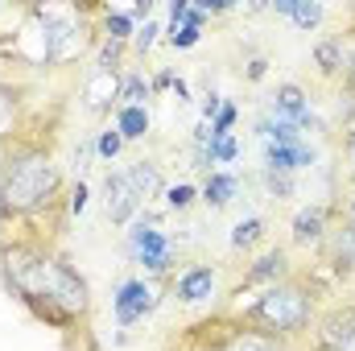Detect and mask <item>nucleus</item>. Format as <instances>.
<instances>
[{
  "mask_svg": "<svg viewBox=\"0 0 355 351\" xmlns=\"http://www.w3.org/2000/svg\"><path fill=\"white\" fill-rule=\"evenodd\" d=\"M0 273L12 298L50 327H75L87 314V281L42 244H0Z\"/></svg>",
  "mask_w": 355,
  "mask_h": 351,
  "instance_id": "1",
  "label": "nucleus"
},
{
  "mask_svg": "<svg viewBox=\"0 0 355 351\" xmlns=\"http://www.w3.org/2000/svg\"><path fill=\"white\" fill-rule=\"evenodd\" d=\"M58 186H62V174L46 149L12 153L0 166V211H4V219H12V215L29 219V215L46 211L54 203Z\"/></svg>",
  "mask_w": 355,
  "mask_h": 351,
  "instance_id": "2",
  "label": "nucleus"
},
{
  "mask_svg": "<svg viewBox=\"0 0 355 351\" xmlns=\"http://www.w3.org/2000/svg\"><path fill=\"white\" fill-rule=\"evenodd\" d=\"M310 314H314V302H310L306 285L302 281H277L244 310V327H257L272 339H285V335L306 331Z\"/></svg>",
  "mask_w": 355,
  "mask_h": 351,
  "instance_id": "3",
  "label": "nucleus"
},
{
  "mask_svg": "<svg viewBox=\"0 0 355 351\" xmlns=\"http://www.w3.org/2000/svg\"><path fill=\"white\" fill-rule=\"evenodd\" d=\"M33 17L46 25L54 62H75L87 50L91 33L83 25V8H75V4H33Z\"/></svg>",
  "mask_w": 355,
  "mask_h": 351,
  "instance_id": "4",
  "label": "nucleus"
},
{
  "mask_svg": "<svg viewBox=\"0 0 355 351\" xmlns=\"http://www.w3.org/2000/svg\"><path fill=\"white\" fill-rule=\"evenodd\" d=\"M124 248H128V261L141 264L149 277H166L170 273V261H174V240L145 215H137L128 223V236H124Z\"/></svg>",
  "mask_w": 355,
  "mask_h": 351,
  "instance_id": "5",
  "label": "nucleus"
},
{
  "mask_svg": "<svg viewBox=\"0 0 355 351\" xmlns=\"http://www.w3.org/2000/svg\"><path fill=\"white\" fill-rule=\"evenodd\" d=\"M0 54H8L17 67H29V71H42V67H50V62H54V58H50L46 25L33 17V8H25V12H21V21H17L12 37H8V42H0Z\"/></svg>",
  "mask_w": 355,
  "mask_h": 351,
  "instance_id": "6",
  "label": "nucleus"
},
{
  "mask_svg": "<svg viewBox=\"0 0 355 351\" xmlns=\"http://www.w3.org/2000/svg\"><path fill=\"white\" fill-rule=\"evenodd\" d=\"M153 310H157V285H153L149 277H124V281L116 285V293H112V314H116L120 327H132V323H141V318L153 314Z\"/></svg>",
  "mask_w": 355,
  "mask_h": 351,
  "instance_id": "7",
  "label": "nucleus"
},
{
  "mask_svg": "<svg viewBox=\"0 0 355 351\" xmlns=\"http://www.w3.org/2000/svg\"><path fill=\"white\" fill-rule=\"evenodd\" d=\"M141 207L145 203L137 198V190H132L124 170H107L103 174V211H107L112 223H132L141 215Z\"/></svg>",
  "mask_w": 355,
  "mask_h": 351,
  "instance_id": "8",
  "label": "nucleus"
},
{
  "mask_svg": "<svg viewBox=\"0 0 355 351\" xmlns=\"http://www.w3.org/2000/svg\"><path fill=\"white\" fill-rule=\"evenodd\" d=\"M268 112L272 116H281V120H289V124H297L302 132L310 128H318V116H314V108H310V99H306V91L297 87V83H281V87L268 95Z\"/></svg>",
  "mask_w": 355,
  "mask_h": 351,
  "instance_id": "9",
  "label": "nucleus"
},
{
  "mask_svg": "<svg viewBox=\"0 0 355 351\" xmlns=\"http://www.w3.org/2000/svg\"><path fill=\"white\" fill-rule=\"evenodd\" d=\"M327 219H331V207H322V203L302 207V211L293 215V223H289L293 244H302V248H322V244H327V236H331Z\"/></svg>",
  "mask_w": 355,
  "mask_h": 351,
  "instance_id": "10",
  "label": "nucleus"
},
{
  "mask_svg": "<svg viewBox=\"0 0 355 351\" xmlns=\"http://www.w3.org/2000/svg\"><path fill=\"white\" fill-rule=\"evenodd\" d=\"M314 339H318V351H352L355 348V306L327 314L318 323Z\"/></svg>",
  "mask_w": 355,
  "mask_h": 351,
  "instance_id": "11",
  "label": "nucleus"
},
{
  "mask_svg": "<svg viewBox=\"0 0 355 351\" xmlns=\"http://www.w3.org/2000/svg\"><path fill=\"white\" fill-rule=\"evenodd\" d=\"M318 162V153L302 141V145H265V174L293 178L297 170H310Z\"/></svg>",
  "mask_w": 355,
  "mask_h": 351,
  "instance_id": "12",
  "label": "nucleus"
},
{
  "mask_svg": "<svg viewBox=\"0 0 355 351\" xmlns=\"http://www.w3.org/2000/svg\"><path fill=\"white\" fill-rule=\"evenodd\" d=\"M215 281H219L215 264H190V268L178 277V302H186V306L207 302V298L215 293Z\"/></svg>",
  "mask_w": 355,
  "mask_h": 351,
  "instance_id": "13",
  "label": "nucleus"
},
{
  "mask_svg": "<svg viewBox=\"0 0 355 351\" xmlns=\"http://www.w3.org/2000/svg\"><path fill=\"white\" fill-rule=\"evenodd\" d=\"M116 99H120V75L91 67L87 83H83V103L91 112H107V108H116Z\"/></svg>",
  "mask_w": 355,
  "mask_h": 351,
  "instance_id": "14",
  "label": "nucleus"
},
{
  "mask_svg": "<svg viewBox=\"0 0 355 351\" xmlns=\"http://www.w3.org/2000/svg\"><path fill=\"white\" fill-rule=\"evenodd\" d=\"M124 174H128V182H132V190H137V198H141V203H149V198L166 194L162 166H157V162H149V157H137L132 166H124Z\"/></svg>",
  "mask_w": 355,
  "mask_h": 351,
  "instance_id": "15",
  "label": "nucleus"
},
{
  "mask_svg": "<svg viewBox=\"0 0 355 351\" xmlns=\"http://www.w3.org/2000/svg\"><path fill=\"white\" fill-rule=\"evenodd\" d=\"M314 62H318V71H322L327 79H335V75H343V79H347L352 54H347L343 37H322V42L314 46Z\"/></svg>",
  "mask_w": 355,
  "mask_h": 351,
  "instance_id": "16",
  "label": "nucleus"
},
{
  "mask_svg": "<svg viewBox=\"0 0 355 351\" xmlns=\"http://www.w3.org/2000/svg\"><path fill=\"white\" fill-rule=\"evenodd\" d=\"M211 351H285L281 348V339H272V335H265V331H257V327H236L219 348H211Z\"/></svg>",
  "mask_w": 355,
  "mask_h": 351,
  "instance_id": "17",
  "label": "nucleus"
},
{
  "mask_svg": "<svg viewBox=\"0 0 355 351\" xmlns=\"http://www.w3.org/2000/svg\"><path fill=\"white\" fill-rule=\"evenodd\" d=\"M257 137H261V145H302L306 141V132L297 124H289V120H281L272 112L257 120Z\"/></svg>",
  "mask_w": 355,
  "mask_h": 351,
  "instance_id": "18",
  "label": "nucleus"
},
{
  "mask_svg": "<svg viewBox=\"0 0 355 351\" xmlns=\"http://www.w3.org/2000/svg\"><path fill=\"white\" fill-rule=\"evenodd\" d=\"M236 190H240L236 174H227V170H211L207 186H202V203H207L211 211H223V207L236 198Z\"/></svg>",
  "mask_w": 355,
  "mask_h": 351,
  "instance_id": "19",
  "label": "nucleus"
},
{
  "mask_svg": "<svg viewBox=\"0 0 355 351\" xmlns=\"http://www.w3.org/2000/svg\"><path fill=\"white\" fill-rule=\"evenodd\" d=\"M327 248H331V264L339 268V273H355V228H335L331 236H327Z\"/></svg>",
  "mask_w": 355,
  "mask_h": 351,
  "instance_id": "20",
  "label": "nucleus"
},
{
  "mask_svg": "<svg viewBox=\"0 0 355 351\" xmlns=\"http://www.w3.org/2000/svg\"><path fill=\"white\" fill-rule=\"evenodd\" d=\"M244 281H248V285H265V281L277 285V281H285V252H281V248H268L265 257L248 268Z\"/></svg>",
  "mask_w": 355,
  "mask_h": 351,
  "instance_id": "21",
  "label": "nucleus"
},
{
  "mask_svg": "<svg viewBox=\"0 0 355 351\" xmlns=\"http://www.w3.org/2000/svg\"><path fill=\"white\" fill-rule=\"evenodd\" d=\"M149 91H153V83H145V75L128 71V75H120V99H116V108H149Z\"/></svg>",
  "mask_w": 355,
  "mask_h": 351,
  "instance_id": "22",
  "label": "nucleus"
},
{
  "mask_svg": "<svg viewBox=\"0 0 355 351\" xmlns=\"http://www.w3.org/2000/svg\"><path fill=\"white\" fill-rule=\"evenodd\" d=\"M116 128L124 141H141L149 132V108H116Z\"/></svg>",
  "mask_w": 355,
  "mask_h": 351,
  "instance_id": "23",
  "label": "nucleus"
},
{
  "mask_svg": "<svg viewBox=\"0 0 355 351\" xmlns=\"http://www.w3.org/2000/svg\"><path fill=\"white\" fill-rule=\"evenodd\" d=\"M261 240H265V219H257V215H252V219H240V223L232 228V248H236V252L257 248Z\"/></svg>",
  "mask_w": 355,
  "mask_h": 351,
  "instance_id": "24",
  "label": "nucleus"
},
{
  "mask_svg": "<svg viewBox=\"0 0 355 351\" xmlns=\"http://www.w3.org/2000/svg\"><path fill=\"white\" fill-rule=\"evenodd\" d=\"M322 17H327V8H322V4H314V0H293L289 21H293L297 29H314V25H322Z\"/></svg>",
  "mask_w": 355,
  "mask_h": 351,
  "instance_id": "25",
  "label": "nucleus"
},
{
  "mask_svg": "<svg viewBox=\"0 0 355 351\" xmlns=\"http://www.w3.org/2000/svg\"><path fill=\"white\" fill-rule=\"evenodd\" d=\"M166 42L174 50H190V46L202 42V29H194V25H166Z\"/></svg>",
  "mask_w": 355,
  "mask_h": 351,
  "instance_id": "26",
  "label": "nucleus"
},
{
  "mask_svg": "<svg viewBox=\"0 0 355 351\" xmlns=\"http://www.w3.org/2000/svg\"><path fill=\"white\" fill-rule=\"evenodd\" d=\"M194 198H198V190H194L190 182L166 186V207H170V211H178V215H182V211H190V203H194Z\"/></svg>",
  "mask_w": 355,
  "mask_h": 351,
  "instance_id": "27",
  "label": "nucleus"
},
{
  "mask_svg": "<svg viewBox=\"0 0 355 351\" xmlns=\"http://www.w3.org/2000/svg\"><path fill=\"white\" fill-rule=\"evenodd\" d=\"M157 33H166V29L149 17L145 25H137V33H132V50H137V54H149V50L157 46Z\"/></svg>",
  "mask_w": 355,
  "mask_h": 351,
  "instance_id": "28",
  "label": "nucleus"
},
{
  "mask_svg": "<svg viewBox=\"0 0 355 351\" xmlns=\"http://www.w3.org/2000/svg\"><path fill=\"white\" fill-rule=\"evenodd\" d=\"M120 149H124V137H120V128H116V124H112V128H103V132L95 137V153H99L103 162H112Z\"/></svg>",
  "mask_w": 355,
  "mask_h": 351,
  "instance_id": "29",
  "label": "nucleus"
},
{
  "mask_svg": "<svg viewBox=\"0 0 355 351\" xmlns=\"http://www.w3.org/2000/svg\"><path fill=\"white\" fill-rule=\"evenodd\" d=\"M236 157H240V141H236L232 132L215 137V145H211V162H215V166H227V162H236Z\"/></svg>",
  "mask_w": 355,
  "mask_h": 351,
  "instance_id": "30",
  "label": "nucleus"
},
{
  "mask_svg": "<svg viewBox=\"0 0 355 351\" xmlns=\"http://www.w3.org/2000/svg\"><path fill=\"white\" fill-rule=\"evenodd\" d=\"M124 46H128V42H116V37H103V42H99V58H95V67H99V71H116V62H120V54H124Z\"/></svg>",
  "mask_w": 355,
  "mask_h": 351,
  "instance_id": "31",
  "label": "nucleus"
},
{
  "mask_svg": "<svg viewBox=\"0 0 355 351\" xmlns=\"http://www.w3.org/2000/svg\"><path fill=\"white\" fill-rule=\"evenodd\" d=\"M265 190L272 203H285L293 198V178H281V174H265Z\"/></svg>",
  "mask_w": 355,
  "mask_h": 351,
  "instance_id": "32",
  "label": "nucleus"
},
{
  "mask_svg": "<svg viewBox=\"0 0 355 351\" xmlns=\"http://www.w3.org/2000/svg\"><path fill=\"white\" fill-rule=\"evenodd\" d=\"M12 116H17V91L4 87L0 83V137L8 132V124H12Z\"/></svg>",
  "mask_w": 355,
  "mask_h": 351,
  "instance_id": "33",
  "label": "nucleus"
},
{
  "mask_svg": "<svg viewBox=\"0 0 355 351\" xmlns=\"http://www.w3.org/2000/svg\"><path fill=\"white\" fill-rule=\"evenodd\" d=\"M236 116H240V108H236V103H223V108H219V116L211 120V128H215V137H223V132H232V124H236Z\"/></svg>",
  "mask_w": 355,
  "mask_h": 351,
  "instance_id": "34",
  "label": "nucleus"
},
{
  "mask_svg": "<svg viewBox=\"0 0 355 351\" xmlns=\"http://www.w3.org/2000/svg\"><path fill=\"white\" fill-rule=\"evenodd\" d=\"M67 207H71V215H83V211H87V186H83V182L71 186V203H67Z\"/></svg>",
  "mask_w": 355,
  "mask_h": 351,
  "instance_id": "35",
  "label": "nucleus"
},
{
  "mask_svg": "<svg viewBox=\"0 0 355 351\" xmlns=\"http://www.w3.org/2000/svg\"><path fill=\"white\" fill-rule=\"evenodd\" d=\"M186 12H190V4L186 0H174L170 4V25H186Z\"/></svg>",
  "mask_w": 355,
  "mask_h": 351,
  "instance_id": "36",
  "label": "nucleus"
},
{
  "mask_svg": "<svg viewBox=\"0 0 355 351\" xmlns=\"http://www.w3.org/2000/svg\"><path fill=\"white\" fill-rule=\"evenodd\" d=\"M265 75H268V62H265V58H252V62H248V79H252V83H261Z\"/></svg>",
  "mask_w": 355,
  "mask_h": 351,
  "instance_id": "37",
  "label": "nucleus"
},
{
  "mask_svg": "<svg viewBox=\"0 0 355 351\" xmlns=\"http://www.w3.org/2000/svg\"><path fill=\"white\" fill-rule=\"evenodd\" d=\"M174 99H178V103H186V99H190V83H186V79H174Z\"/></svg>",
  "mask_w": 355,
  "mask_h": 351,
  "instance_id": "38",
  "label": "nucleus"
},
{
  "mask_svg": "<svg viewBox=\"0 0 355 351\" xmlns=\"http://www.w3.org/2000/svg\"><path fill=\"white\" fill-rule=\"evenodd\" d=\"M153 87H174V71H157V79H153Z\"/></svg>",
  "mask_w": 355,
  "mask_h": 351,
  "instance_id": "39",
  "label": "nucleus"
},
{
  "mask_svg": "<svg viewBox=\"0 0 355 351\" xmlns=\"http://www.w3.org/2000/svg\"><path fill=\"white\" fill-rule=\"evenodd\" d=\"M343 87L355 95V54H352V67H347V79H343Z\"/></svg>",
  "mask_w": 355,
  "mask_h": 351,
  "instance_id": "40",
  "label": "nucleus"
},
{
  "mask_svg": "<svg viewBox=\"0 0 355 351\" xmlns=\"http://www.w3.org/2000/svg\"><path fill=\"white\" fill-rule=\"evenodd\" d=\"M347 157H352V166H355V124H352V132H347Z\"/></svg>",
  "mask_w": 355,
  "mask_h": 351,
  "instance_id": "41",
  "label": "nucleus"
},
{
  "mask_svg": "<svg viewBox=\"0 0 355 351\" xmlns=\"http://www.w3.org/2000/svg\"><path fill=\"white\" fill-rule=\"evenodd\" d=\"M343 223H347V228H355V198L347 203V215H343Z\"/></svg>",
  "mask_w": 355,
  "mask_h": 351,
  "instance_id": "42",
  "label": "nucleus"
}]
</instances>
